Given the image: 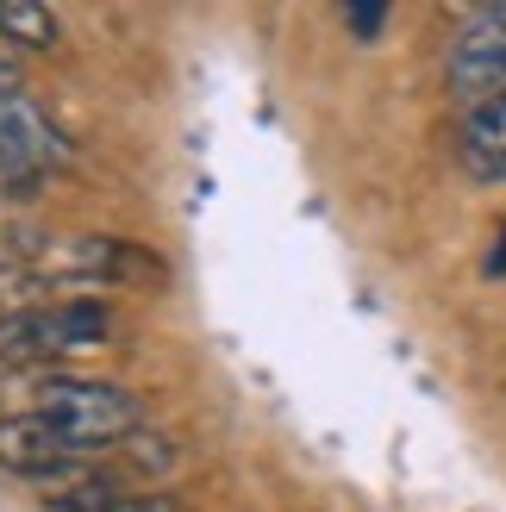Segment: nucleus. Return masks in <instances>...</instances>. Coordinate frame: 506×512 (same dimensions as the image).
Listing matches in <instances>:
<instances>
[{"instance_id": "1", "label": "nucleus", "mask_w": 506, "mask_h": 512, "mask_svg": "<svg viewBox=\"0 0 506 512\" xmlns=\"http://www.w3.org/2000/svg\"><path fill=\"white\" fill-rule=\"evenodd\" d=\"M32 413H44L63 431V444L75 456L132 444L144 431V406L138 394H125L119 381H88V375H38V400Z\"/></svg>"}, {"instance_id": "2", "label": "nucleus", "mask_w": 506, "mask_h": 512, "mask_svg": "<svg viewBox=\"0 0 506 512\" xmlns=\"http://www.w3.org/2000/svg\"><path fill=\"white\" fill-rule=\"evenodd\" d=\"M113 338V313L100 300H38L25 313L0 319V363L7 369H50L69 350L107 344Z\"/></svg>"}, {"instance_id": "3", "label": "nucleus", "mask_w": 506, "mask_h": 512, "mask_svg": "<svg viewBox=\"0 0 506 512\" xmlns=\"http://www.w3.org/2000/svg\"><path fill=\"white\" fill-rule=\"evenodd\" d=\"M75 157L32 94H0V200H32Z\"/></svg>"}, {"instance_id": "4", "label": "nucleus", "mask_w": 506, "mask_h": 512, "mask_svg": "<svg viewBox=\"0 0 506 512\" xmlns=\"http://www.w3.org/2000/svg\"><path fill=\"white\" fill-rule=\"evenodd\" d=\"M444 82L463 107H482V100L506 88V0L463 19L457 44H450V63H444Z\"/></svg>"}, {"instance_id": "5", "label": "nucleus", "mask_w": 506, "mask_h": 512, "mask_svg": "<svg viewBox=\"0 0 506 512\" xmlns=\"http://www.w3.org/2000/svg\"><path fill=\"white\" fill-rule=\"evenodd\" d=\"M75 463H82V456L63 444V431L50 425L44 413H7V419H0V469H7V475L57 481Z\"/></svg>"}, {"instance_id": "6", "label": "nucleus", "mask_w": 506, "mask_h": 512, "mask_svg": "<svg viewBox=\"0 0 506 512\" xmlns=\"http://www.w3.org/2000/svg\"><path fill=\"white\" fill-rule=\"evenodd\" d=\"M50 263L63 275H82V281H144V288H157L169 275L163 256H150V250L125 244V238H69V244H57Z\"/></svg>"}, {"instance_id": "7", "label": "nucleus", "mask_w": 506, "mask_h": 512, "mask_svg": "<svg viewBox=\"0 0 506 512\" xmlns=\"http://www.w3.org/2000/svg\"><path fill=\"white\" fill-rule=\"evenodd\" d=\"M457 163H463L469 182H482V188L506 182V88L463 113V125H457Z\"/></svg>"}, {"instance_id": "8", "label": "nucleus", "mask_w": 506, "mask_h": 512, "mask_svg": "<svg viewBox=\"0 0 506 512\" xmlns=\"http://www.w3.org/2000/svg\"><path fill=\"white\" fill-rule=\"evenodd\" d=\"M125 494H132V488H119L113 475L75 463L69 475H57V488H44V506H50V512H113Z\"/></svg>"}, {"instance_id": "9", "label": "nucleus", "mask_w": 506, "mask_h": 512, "mask_svg": "<svg viewBox=\"0 0 506 512\" xmlns=\"http://www.w3.org/2000/svg\"><path fill=\"white\" fill-rule=\"evenodd\" d=\"M0 38L13 50H50L63 32H57V13L38 7V0H0Z\"/></svg>"}, {"instance_id": "10", "label": "nucleus", "mask_w": 506, "mask_h": 512, "mask_svg": "<svg viewBox=\"0 0 506 512\" xmlns=\"http://www.w3.org/2000/svg\"><path fill=\"white\" fill-rule=\"evenodd\" d=\"M344 25H350V32H357V38L369 44V38L388 25V7H350V13H344Z\"/></svg>"}, {"instance_id": "11", "label": "nucleus", "mask_w": 506, "mask_h": 512, "mask_svg": "<svg viewBox=\"0 0 506 512\" xmlns=\"http://www.w3.org/2000/svg\"><path fill=\"white\" fill-rule=\"evenodd\" d=\"M113 512H182V506H175V494H125Z\"/></svg>"}, {"instance_id": "12", "label": "nucleus", "mask_w": 506, "mask_h": 512, "mask_svg": "<svg viewBox=\"0 0 506 512\" xmlns=\"http://www.w3.org/2000/svg\"><path fill=\"white\" fill-rule=\"evenodd\" d=\"M25 88V75H19V50L0 38V94H19Z\"/></svg>"}, {"instance_id": "13", "label": "nucleus", "mask_w": 506, "mask_h": 512, "mask_svg": "<svg viewBox=\"0 0 506 512\" xmlns=\"http://www.w3.org/2000/svg\"><path fill=\"white\" fill-rule=\"evenodd\" d=\"M488 269H494V275L506 269V225H500V244H494V256H488Z\"/></svg>"}]
</instances>
